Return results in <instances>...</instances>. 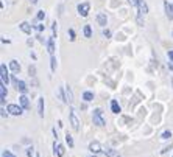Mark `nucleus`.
I'll list each match as a JSON object with an SVG mask.
<instances>
[{
	"label": "nucleus",
	"mask_w": 173,
	"mask_h": 157,
	"mask_svg": "<svg viewBox=\"0 0 173 157\" xmlns=\"http://www.w3.org/2000/svg\"><path fill=\"white\" fill-rule=\"evenodd\" d=\"M19 28H20L25 34H30V33H31V28H33V25H30L28 22H22V23L19 25Z\"/></svg>",
	"instance_id": "f3484780"
},
{
	"label": "nucleus",
	"mask_w": 173,
	"mask_h": 157,
	"mask_svg": "<svg viewBox=\"0 0 173 157\" xmlns=\"http://www.w3.org/2000/svg\"><path fill=\"white\" fill-rule=\"evenodd\" d=\"M30 3H31V5H36V3H37V0H30Z\"/></svg>",
	"instance_id": "a19ab883"
},
{
	"label": "nucleus",
	"mask_w": 173,
	"mask_h": 157,
	"mask_svg": "<svg viewBox=\"0 0 173 157\" xmlns=\"http://www.w3.org/2000/svg\"><path fill=\"white\" fill-rule=\"evenodd\" d=\"M69 117H70V125H72V128H73L75 131H79V120H78V117H76V114H75L73 109H70Z\"/></svg>",
	"instance_id": "423d86ee"
},
{
	"label": "nucleus",
	"mask_w": 173,
	"mask_h": 157,
	"mask_svg": "<svg viewBox=\"0 0 173 157\" xmlns=\"http://www.w3.org/2000/svg\"><path fill=\"white\" fill-rule=\"evenodd\" d=\"M111 111H112L114 114H118V112H120V106H118V103H117L115 100L111 101Z\"/></svg>",
	"instance_id": "412c9836"
},
{
	"label": "nucleus",
	"mask_w": 173,
	"mask_h": 157,
	"mask_svg": "<svg viewBox=\"0 0 173 157\" xmlns=\"http://www.w3.org/2000/svg\"><path fill=\"white\" fill-rule=\"evenodd\" d=\"M137 8H139V14H140V16H142V14H147V12H148V5H147V2H145V0H139Z\"/></svg>",
	"instance_id": "9b49d317"
},
{
	"label": "nucleus",
	"mask_w": 173,
	"mask_h": 157,
	"mask_svg": "<svg viewBox=\"0 0 173 157\" xmlns=\"http://www.w3.org/2000/svg\"><path fill=\"white\" fill-rule=\"evenodd\" d=\"M168 69H170V70H173V61H170V62H168Z\"/></svg>",
	"instance_id": "ea45409f"
},
{
	"label": "nucleus",
	"mask_w": 173,
	"mask_h": 157,
	"mask_svg": "<svg viewBox=\"0 0 173 157\" xmlns=\"http://www.w3.org/2000/svg\"><path fill=\"white\" fill-rule=\"evenodd\" d=\"M90 157H97V155H90Z\"/></svg>",
	"instance_id": "79ce46f5"
},
{
	"label": "nucleus",
	"mask_w": 173,
	"mask_h": 157,
	"mask_svg": "<svg viewBox=\"0 0 173 157\" xmlns=\"http://www.w3.org/2000/svg\"><path fill=\"white\" fill-rule=\"evenodd\" d=\"M171 137V132H170V131H164V132L161 134V138H164V140H168Z\"/></svg>",
	"instance_id": "c85d7f7f"
},
{
	"label": "nucleus",
	"mask_w": 173,
	"mask_h": 157,
	"mask_svg": "<svg viewBox=\"0 0 173 157\" xmlns=\"http://www.w3.org/2000/svg\"><path fill=\"white\" fill-rule=\"evenodd\" d=\"M83 100H84L86 103L92 101V100H94V94H92V92H89V90H86V92L83 94Z\"/></svg>",
	"instance_id": "4be33fe9"
},
{
	"label": "nucleus",
	"mask_w": 173,
	"mask_h": 157,
	"mask_svg": "<svg viewBox=\"0 0 173 157\" xmlns=\"http://www.w3.org/2000/svg\"><path fill=\"white\" fill-rule=\"evenodd\" d=\"M67 33H69V39H70V42H73V41H75V31H73L72 28H69V31H67Z\"/></svg>",
	"instance_id": "c756f323"
},
{
	"label": "nucleus",
	"mask_w": 173,
	"mask_h": 157,
	"mask_svg": "<svg viewBox=\"0 0 173 157\" xmlns=\"http://www.w3.org/2000/svg\"><path fill=\"white\" fill-rule=\"evenodd\" d=\"M37 114L41 118H44V97H39L37 100Z\"/></svg>",
	"instance_id": "4468645a"
},
{
	"label": "nucleus",
	"mask_w": 173,
	"mask_h": 157,
	"mask_svg": "<svg viewBox=\"0 0 173 157\" xmlns=\"http://www.w3.org/2000/svg\"><path fill=\"white\" fill-rule=\"evenodd\" d=\"M36 37H37V41H39V42H41V44H44V42H45V39H44V37H42L41 34H37Z\"/></svg>",
	"instance_id": "c9c22d12"
},
{
	"label": "nucleus",
	"mask_w": 173,
	"mask_h": 157,
	"mask_svg": "<svg viewBox=\"0 0 173 157\" xmlns=\"http://www.w3.org/2000/svg\"><path fill=\"white\" fill-rule=\"evenodd\" d=\"M37 157H41V155H37Z\"/></svg>",
	"instance_id": "c03bdc74"
},
{
	"label": "nucleus",
	"mask_w": 173,
	"mask_h": 157,
	"mask_svg": "<svg viewBox=\"0 0 173 157\" xmlns=\"http://www.w3.org/2000/svg\"><path fill=\"white\" fill-rule=\"evenodd\" d=\"M97 22H98V25L100 27H106V23H108V17H106V14L104 12H98L97 14Z\"/></svg>",
	"instance_id": "f8f14e48"
},
{
	"label": "nucleus",
	"mask_w": 173,
	"mask_h": 157,
	"mask_svg": "<svg viewBox=\"0 0 173 157\" xmlns=\"http://www.w3.org/2000/svg\"><path fill=\"white\" fill-rule=\"evenodd\" d=\"M65 90L62 89V87H59L58 89V97H59V100H62V103H67V98H65Z\"/></svg>",
	"instance_id": "5701e85b"
},
{
	"label": "nucleus",
	"mask_w": 173,
	"mask_h": 157,
	"mask_svg": "<svg viewBox=\"0 0 173 157\" xmlns=\"http://www.w3.org/2000/svg\"><path fill=\"white\" fill-rule=\"evenodd\" d=\"M9 69H11L12 73H19V72H20V64H19L16 59H11V61H9Z\"/></svg>",
	"instance_id": "ddd939ff"
},
{
	"label": "nucleus",
	"mask_w": 173,
	"mask_h": 157,
	"mask_svg": "<svg viewBox=\"0 0 173 157\" xmlns=\"http://www.w3.org/2000/svg\"><path fill=\"white\" fill-rule=\"evenodd\" d=\"M51 31H53V37H56V34H58V23L56 22L51 23Z\"/></svg>",
	"instance_id": "cd10ccee"
},
{
	"label": "nucleus",
	"mask_w": 173,
	"mask_h": 157,
	"mask_svg": "<svg viewBox=\"0 0 173 157\" xmlns=\"http://www.w3.org/2000/svg\"><path fill=\"white\" fill-rule=\"evenodd\" d=\"M0 80H2L3 84L8 86V83H9V76H8V70H6V65H5V64L0 65Z\"/></svg>",
	"instance_id": "0eeeda50"
},
{
	"label": "nucleus",
	"mask_w": 173,
	"mask_h": 157,
	"mask_svg": "<svg viewBox=\"0 0 173 157\" xmlns=\"http://www.w3.org/2000/svg\"><path fill=\"white\" fill-rule=\"evenodd\" d=\"M167 56H168L170 61H173V50H168V51H167Z\"/></svg>",
	"instance_id": "72a5a7b5"
},
{
	"label": "nucleus",
	"mask_w": 173,
	"mask_h": 157,
	"mask_svg": "<svg viewBox=\"0 0 173 157\" xmlns=\"http://www.w3.org/2000/svg\"><path fill=\"white\" fill-rule=\"evenodd\" d=\"M6 109H8V112L11 115H16V117H19V115L23 114V108L20 106V104H8Z\"/></svg>",
	"instance_id": "7ed1b4c3"
},
{
	"label": "nucleus",
	"mask_w": 173,
	"mask_h": 157,
	"mask_svg": "<svg viewBox=\"0 0 173 157\" xmlns=\"http://www.w3.org/2000/svg\"><path fill=\"white\" fill-rule=\"evenodd\" d=\"M37 22H39L37 19L33 20V28H34L37 33H41V31H44V25H42V23H37Z\"/></svg>",
	"instance_id": "aec40b11"
},
{
	"label": "nucleus",
	"mask_w": 173,
	"mask_h": 157,
	"mask_svg": "<svg viewBox=\"0 0 173 157\" xmlns=\"http://www.w3.org/2000/svg\"><path fill=\"white\" fill-rule=\"evenodd\" d=\"M103 36H104V37H111L112 34H111V31H109L108 28H103Z\"/></svg>",
	"instance_id": "2f4dec72"
},
{
	"label": "nucleus",
	"mask_w": 173,
	"mask_h": 157,
	"mask_svg": "<svg viewBox=\"0 0 173 157\" xmlns=\"http://www.w3.org/2000/svg\"><path fill=\"white\" fill-rule=\"evenodd\" d=\"M53 149H55V155H56V157H62L64 152H65L64 146L59 145V143H56V140H55V143H53Z\"/></svg>",
	"instance_id": "9d476101"
},
{
	"label": "nucleus",
	"mask_w": 173,
	"mask_h": 157,
	"mask_svg": "<svg viewBox=\"0 0 173 157\" xmlns=\"http://www.w3.org/2000/svg\"><path fill=\"white\" fill-rule=\"evenodd\" d=\"M5 101H6V84H0V103L2 104H5Z\"/></svg>",
	"instance_id": "dca6fc26"
},
{
	"label": "nucleus",
	"mask_w": 173,
	"mask_h": 157,
	"mask_svg": "<svg viewBox=\"0 0 173 157\" xmlns=\"http://www.w3.org/2000/svg\"><path fill=\"white\" fill-rule=\"evenodd\" d=\"M53 39H55V37H50L48 39V42H47V50H48V53L50 55H53V51H55V42H53Z\"/></svg>",
	"instance_id": "6ab92c4d"
},
{
	"label": "nucleus",
	"mask_w": 173,
	"mask_h": 157,
	"mask_svg": "<svg viewBox=\"0 0 173 157\" xmlns=\"http://www.w3.org/2000/svg\"><path fill=\"white\" fill-rule=\"evenodd\" d=\"M36 19L39 20V22H42L44 19H45V12L41 9V11H37V14H36Z\"/></svg>",
	"instance_id": "bb28decb"
},
{
	"label": "nucleus",
	"mask_w": 173,
	"mask_h": 157,
	"mask_svg": "<svg viewBox=\"0 0 173 157\" xmlns=\"http://www.w3.org/2000/svg\"><path fill=\"white\" fill-rule=\"evenodd\" d=\"M128 2H129L132 6H137V5H139V0H128Z\"/></svg>",
	"instance_id": "f704fd0d"
},
{
	"label": "nucleus",
	"mask_w": 173,
	"mask_h": 157,
	"mask_svg": "<svg viewBox=\"0 0 173 157\" xmlns=\"http://www.w3.org/2000/svg\"><path fill=\"white\" fill-rule=\"evenodd\" d=\"M137 23H139V25H143V22H142V17H140V16L137 17Z\"/></svg>",
	"instance_id": "58836bf2"
},
{
	"label": "nucleus",
	"mask_w": 173,
	"mask_h": 157,
	"mask_svg": "<svg viewBox=\"0 0 173 157\" xmlns=\"http://www.w3.org/2000/svg\"><path fill=\"white\" fill-rule=\"evenodd\" d=\"M164 9H165V16H167V19H168V20H173V5L168 3L167 0H165V2H164Z\"/></svg>",
	"instance_id": "1a4fd4ad"
},
{
	"label": "nucleus",
	"mask_w": 173,
	"mask_h": 157,
	"mask_svg": "<svg viewBox=\"0 0 173 157\" xmlns=\"http://www.w3.org/2000/svg\"><path fill=\"white\" fill-rule=\"evenodd\" d=\"M171 86H173V80H171Z\"/></svg>",
	"instance_id": "37998d69"
},
{
	"label": "nucleus",
	"mask_w": 173,
	"mask_h": 157,
	"mask_svg": "<svg viewBox=\"0 0 173 157\" xmlns=\"http://www.w3.org/2000/svg\"><path fill=\"white\" fill-rule=\"evenodd\" d=\"M28 73H30V76H36V67L34 65H30L28 67Z\"/></svg>",
	"instance_id": "7c9ffc66"
},
{
	"label": "nucleus",
	"mask_w": 173,
	"mask_h": 157,
	"mask_svg": "<svg viewBox=\"0 0 173 157\" xmlns=\"http://www.w3.org/2000/svg\"><path fill=\"white\" fill-rule=\"evenodd\" d=\"M19 104H20V106L25 109V111H28L31 106H30V100H28V97H26L25 94H22L20 97H19Z\"/></svg>",
	"instance_id": "6e6552de"
},
{
	"label": "nucleus",
	"mask_w": 173,
	"mask_h": 157,
	"mask_svg": "<svg viewBox=\"0 0 173 157\" xmlns=\"http://www.w3.org/2000/svg\"><path fill=\"white\" fill-rule=\"evenodd\" d=\"M83 33H84V36H86V37H92V28H90V25H84Z\"/></svg>",
	"instance_id": "a878e982"
},
{
	"label": "nucleus",
	"mask_w": 173,
	"mask_h": 157,
	"mask_svg": "<svg viewBox=\"0 0 173 157\" xmlns=\"http://www.w3.org/2000/svg\"><path fill=\"white\" fill-rule=\"evenodd\" d=\"M65 143L69 145V148H73V145H75V143H73V137H72L69 132L65 134Z\"/></svg>",
	"instance_id": "b1692460"
},
{
	"label": "nucleus",
	"mask_w": 173,
	"mask_h": 157,
	"mask_svg": "<svg viewBox=\"0 0 173 157\" xmlns=\"http://www.w3.org/2000/svg\"><path fill=\"white\" fill-rule=\"evenodd\" d=\"M50 69H51V72L56 70V58L53 55H50Z\"/></svg>",
	"instance_id": "393cba45"
},
{
	"label": "nucleus",
	"mask_w": 173,
	"mask_h": 157,
	"mask_svg": "<svg viewBox=\"0 0 173 157\" xmlns=\"http://www.w3.org/2000/svg\"><path fill=\"white\" fill-rule=\"evenodd\" d=\"M12 83H14L16 89L19 90L20 94H26V92H28V87H26L25 81H20V80H17V78H14V76H12Z\"/></svg>",
	"instance_id": "20e7f679"
},
{
	"label": "nucleus",
	"mask_w": 173,
	"mask_h": 157,
	"mask_svg": "<svg viewBox=\"0 0 173 157\" xmlns=\"http://www.w3.org/2000/svg\"><path fill=\"white\" fill-rule=\"evenodd\" d=\"M64 90H65V98H67V103L72 104V103H73V92H72V89L67 86Z\"/></svg>",
	"instance_id": "a211bd4d"
},
{
	"label": "nucleus",
	"mask_w": 173,
	"mask_h": 157,
	"mask_svg": "<svg viewBox=\"0 0 173 157\" xmlns=\"http://www.w3.org/2000/svg\"><path fill=\"white\" fill-rule=\"evenodd\" d=\"M51 132H53V137H55V140H58V134H56V129H53Z\"/></svg>",
	"instance_id": "4c0bfd02"
},
{
	"label": "nucleus",
	"mask_w": 173,
	"mask_h": 157,
	"mask_svg": "<svg viewBox=\"0 0 173 157\" xmlns=\"http://www.w3.org/2000/svg\"><path fill=\"white\" fill-rule=\"evenodd\" d=\"M0 112H2V117H6V115H8V109L5 111V109L2 108V109H0Z\"/></svg>",
	"instance_id": "e433bc0d"
},
{
	"label": "nucleus",
	"mask_w": 173,
	"mask_h": 157,
	"mask_svg": "<svg viewBox=\"0 0 173 157\" xmlns=\"http://www.w3.org/2000/svg\"><path fill=\"white\" fill-rule=\"evenodd\" d=\"M76 11H78V14L81 16V17H86L89 14V11H90V3L89 2H83V3H79L76 6Z\"/></svg>",
	"instance_id": "f03ea898"
},
{
	"label": "nucleus",
	"mask_w": 173,
	"mask_h": 157,
	"mask_svg": "<svg viewBox=\"0 0 173 157\" xmlns=\"http://www.w3.org/2000/svg\"><path fill=\"white\" fill-rule=\"evenodd\" d=\"M103 154L106 157H120V154H118L115 149H112V148H103Z\"/></svg>",
	"instance_id": "2eb2a0df"
},
{
	"label": "nucleus",
	"mask_w": 173,
	"mask_h": 157,
	"mask_svg": "<svg viewBox=\"0 0 173 157\" xmlns=\"http://www.w3.org/2000/svg\"><path fill=\"white\" fill-rule=\"evenodd\" d=\"M89 151L92 154H98V152H103V146L100 145V142H90L89 143Z\"/></svg>",
	"instance_id": "39448f33"
},
{
	"label": "nucleus",
	"mask_w": 173,
	"mask_h": 157,
	"mask_svg": "<svg viewBox=\"0 0 173 157\" xmlns=\"http://www.w3.org/2000/svg\"><path fill=\"white\" fill-rule=\"evenodd\" d=\"M2 157H14V154H11L9 151H3V154H2Z\"/></svg>",
	"instance_id": "473e14b6"
},
{
	"label": "nucleus",
	"mask_w": 173,
	"mask_h": 157,
	"mask_svg": "<svg viewBox=\"0 0 173 157\" xmlns=\"http://www.w3.org/2000/svg\"><path fill=\"white\" fill-rule=\"evenodd\" d=\"M92 121H94V125H97V126H104L106 125V120L103 118V111L100 109V108H97L95 111H94V115H92Z\"/></svg>",
	"instance_id": "f257e3e1"
}]
</instances>
